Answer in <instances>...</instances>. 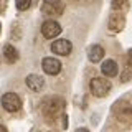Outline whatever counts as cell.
<instances>
[{
    "label": "cell",
    "instance_id": "cell-1",
    "mask_svg": "<svg viewBox=\"0 0 132 132\" xmlns=\"http://www.w3.org/2000/svg\"><path fill=\"white\" fill-rule=\"evenodd\" d=\"M63 107H64V99L53 96V97H48L41 102V114H43V117L46 121L51 122L63 112Z\"/></svg>",
    "mask_w": 132,
    "mask_h": 132
},
{
    "label": "cell",
    "instance_id": "cell-2",
    "mask_svg": "<svg viewBox=\"0 0 132 132\" xmlns=\"http://www.w3.org/2000/svg\"><path fill=\"white\" fill-rule=\"evenodd\" d=\"M114 116L119 122L122 124H129L132 122V106L127 101H119L114 106Z\"/></svg>",
    "mask_w": 132,
    "mask_h": 132
},
{
    "label": "cell",
    "instance_id": "cell-3",
    "mask_svg": "<svg viewBox=\"0 0 132 132\" xmlns=\"http://www.w3.org/2000/svg\"><path fill=\"white\" fill-rule=\"evenodd\" d=\"M111 91V81L106 78H93L91 79V93L96 97H104Z\"/></svg>",
    "mask_w": 132,
    "mask_h": 132
},
{
    "label": "cell",
    "instance_id": "cell-4",
    "mask_svg": "<svg viewBox=\"0 0 132 132\" xmlns=\"http://www.w3.org/2000/svg\"><path fill=\"white\" fill-rule=\"evenodd\" d=\"M41 12L50 16H60L64 12V3L61 0H45L41 5Z\"/></svg>",
    "mask_w": 132,
    "mask_h": 132
},
{
    "label": "cell",
    "instance_id": "cell-5",
    "mask_svg": "<svg viewBox=\"0 0 132 132\" xmlns=\"http://www.w3.org/2000/svg\"><path fill=\"white\" fill-rule=\"evenodd\" d=\"M2 107L8 112H16L22 107V99L15 93H7L2 96Z\"/></svg>",
    "mask_w": 132,
    "mask_h": 132
},
{
    "label": "cell",
    "instance_id": "cell-6",
    "mask_svg": "<svg viewBox=\"0 0 132 132\" xmlns=\"http://www.w3.org/2000/svg\"><path fill=\"white\" fill-rule=\"evenodd\" d=\"M60 33H61V25L58 22H55V20H46V22H43V25H41V35L48 40L56 38Z\"/></svg>",
    "mask_w": 132,
    "mask_h": 132
},
{
    "label": "cell",
    "instance_id": "cell-7",
    "mask_svg": "<svg viewBox=\"0 0 132 132\" xmlns=\"http://www.w3.org/2000/svg\"><path fill=\"white\" fill-rule=\"evenodd\" d=\"M73 50V45L69 40H64V38H60L56 41L51 43V51L55 55H60V56H68Z\"/></svg>",
    "mask_w": 132,
    "mask_h": 132
},
{
    "label": "cell",
    "instance_id": "cell-8",
    "mask_svg": "<svg viewBox=\"0 0 132 132\" xmlns=\"http://www.w3.org/2000/svg\"><path fill=\"white\" fill-rule=\"evenodd\" d=\"M41 68H43V71L50 74V76H56L58 73L61 71V63L60 60H56V58H43V61H41Z\"/></svg>",
    "mask_w": 132,
    "mask_h": 132
},
{
    "label": "cell",
    "instance_id": "cell-9",
    "mask_svg": "<svg viewBox=\"0 0 132 132\" xmlns=\"http://www.w3.org/2000/svg\"><path fill=\"white\" fill-rule=\"evenodd\" d=\"M107 27H109L111 31H121L122 28L126 27V16H124L122 13H119V12H116V13L111 15Z\"/></svg>",
    "mask_w": 132,
    "mask_h": 132
},
{
    "label": "cell",
    "instance_id": "cell-10",
    "mask_svg": "<svg viewBox=\"0 0 132 132\" xmlns=\"http://www.w3.org/2000/svg\"><path fill=\"white\" fill-rule=\"evenodd\" d=\"M25 82H27V86L31 91H35V93L41 91V89H43V86H45V79L40 76V74H28L27 79H25Z\"/></svg>",
    "mask_w": 132,
    "mask_h": 132
},
{
    "label": "cell",
    "instance_id": "cell-11",
    "mask_svg": "<svg viewBox=\"0 0 132 132\" xmlns=\"http://www.w3.org/2000/svg\"><path fill=\"white\" fill-rule=\"evenodd\" d=\"M101 71H102L104 76L112 78V76H116V74L119 73V66H117V63H116L114 60H106V61H102Z\"/></svg>",
    "mask_w": 132,
    "mask_h": 132
},
{
    "label": "cell",
    "instance_id": "cell-12",
    "mask_svg": "<svg viewBox=\"0 0 132 132\" xmlns=\"http://www.w3.org/2000/svg\"><path fill=\"white\" fill-rule=\"evenodd\" d=\"M89 61L91 63H99V61L102 60V56H104V48L101 46V45H93V46L89 48Z\"/></svg>",
    "mask_w": 132,
    "mask_h": 132
},
{
    "label": "cell",
    "instance_id": "cell-13",
    "mask_svg": "<svg viewBox=\"0 0 132 132\" xmlns=\"http://www.w3.org/2000/svg\"><path fill=\"white\" fill-rule=\"evenodd\" d=\"M3 58H5L7 63H15V61L18 60V51H16V48L12 46V45H5V46H3Z\"/></svg>",
    "mask_w": 132,
    "mask_h": 132
},
{
    "label": "cell",
    "instance_id": "cell-14",
    "mask_svg": "<svg viewBox=\"0 0 132 132\" xmlns=\"http://www.w3.org/2000/svg\"><path fill=\"white\" fill-rule=\"evenodd\" d=\"M127 5H129V2H127V0H112V8H114L116 12L124 10Z\"/></svg>",
    "mask_w": 132,
    "mask_h": 132
},
{
    "label": "cell",
    "instance_id": "cell-15",
    "mask_svg": "<svg viewBox=\"0 0 132 132\" xmlns=\"http://www.w3.org/2000/svg\"><path fill=\"white\" fill-rule=\"evenodd\" d=\"M15 5H16V8L18 10H28L30 8V5H31V0H15Z\"/></svg>",
    "mask_w": 132,
    "mask_h": 132
},
{
    "label": "cell",
    "instance_id": "cell-16",
    "mask_svg": "<svg viewBox=\"0 0 132 132\" xmlns=\"http://www.w3.org/2000/svg\"><path fill=\"white\" fill-rule=\"evenodd\" d=\"M129 79H132V71H129V68H127L122 74V81H129Z\"/></svg>",
    "mask_w": 132,
    "mask_h": 132
},
{
    "label": "cell",
    "instance_id": "cell-17",
    "mask_svg": "<svg viewBox=\"0 0 132 132\" xmlns=\"http://www.w3.org/2000/svg\"><path fill=\"white\" fill-rule=\"evenodd\" d=\"M127 66H130V68H132V50L127 51Z\"/></svg>",
    "mask_w": 132,
    "mask_h": 132
},
{
    "label": "cell",
    "instance_id": "cell-18",
    "mask_svg": "<svg viewBox=\"0 0 132 132\" xmlns=\"http://www.w3.org/2000/svg\"><path fill=\"white\" fill-rule=\"evenodd\" d=\"M3 10H5V2L0 0V13H3Z\"/></svg>",
    "mask_w": 132,
    "mask_h": 132
},
{
    "label": "cell",
    "instance_id": "cell-19",
    "mask_svg": "<svg viewBox=\"0 0 132 132\" xmlns=\"http://www.w3.org/2000/svg\"><path fill=\"white\" fill-rule=\"evenodd\" d=\"M76 132H89V130L84 129V127H81V129H76Z\"/></svg>",
    "mask_w": 132,
    "mask_h": 132
},
{
    "label": "cell",
    "instance_id": "cell-20",
    "mask_svg": "<svg viewBox=\"0 0 132 132\" xmlns=\"http://www.w3.org/2000/svg\"><path fill=\"white\" fill-rule=\"evenodd\" d=\"M0 132H8V130L5 129V127H3V126H2V124H0Z\"/></svg>",
    "mask_w": 132,
    "mask_h": 132
}]
</instances>
